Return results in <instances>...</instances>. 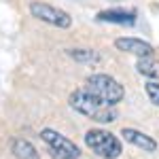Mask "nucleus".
<instances>
[{"label":"nucleus","mask_w":159,"mask_h":159,"mask_svg":"<svg viewBox=\"0 0 159 159\" xmlns=\"http://www.w3.org/2000/svg\"><path fill=\"white\" fill-rule=\"evenodd\" d=\"M68 104H70V108H74L76 112H81L83 117L91 119V121H98V123L117 121V110H115V106H106L91 91H87L85 87L72 91L70 98H68Z\"/></svg>","instance_id":"nucleus-1"},{"label":"nucleus","mask_w":159,"mask_h":159,"mask_svg":"<svg viewBox=\"0 0 159 159\" xmlns=\"http://www.w3.org/2000/svg\"><path fill=\"white\" fill-rule=\"evenodd\" d=\"M85 89L91 91L98 100H102L106 106H117L125 98L123 85L108 74H91L85 81Z\"/></svg>","instance_id":"nucleus-2"},{"label":"nucleus","mask_w":159,"mask_h":159,"mask_svg":"<svg viewBox=\"0 0 159 159\" xmlns=\"http://www.w3.org/2000/svg\"><path fill=\"white\" fill-rule=\"evenodd\" d=\"M85 144L100 159H117L123 153L121 140L106 129H89L85 134Z\"/></svg>","instance_id":"nucleus-3"},{"label":"nucleus","mask_w":159,"mask_h":159,"mask_svg":"<svg viewBox=\"0 0 159 159\" xmlns=\"http://www.w3.org/2000/svg\"><path fill=\"white\" fill-rule=\"evenodd\" d=\"M40 138L47 142V147L51 148V155L53 159H81V151L74 144L72 140H68L66 136H61L55 129L45 127L40 132Z\"/></svg>","instance_id":"nucleus-4"},{"label":"nucleus","mask_w":159,"mask_h":159,"mask_svg":"<svg viewBox=\"0 0 159 159\" xmlns=\"http://www.w3.org/2000/svg\"><path fill=\"white\" fill-rule=\"evenodd\" d=\"M30 13H32V17H36L49 25H55L60 30H66L72 25V17L68 13L53 7V4H47V2H38V0L30 2Z\"/></svg>","instance_id":"nucleus-5"},{"label":"nucleus","mask_w":159,"mask_h":159,"mask_svg":"<svg viewBox=\"0 0 159 159\" xmlns=\"http://www.w3.org/2000/svg\"><path fill=\"white\" fill-rule=\"evenodd\" d=\"M121 136L125 138V142H129V144H134V147L142 148L144 153H155L157 147H159L157 140H153L148 134L140 132V129H134V127H123Z\"/></svg>","instance_id":"nucleus-6"},{"label":"nucleus","mask_w":159,"mask_h":159,"mask_svg":"<svg viewBox=\"0 0 159 159\" xmlns=\"http://www.w3.org/2000/svg\"><path fill=\"white\" fill-rule=\"evenodd\" d=\"M115 47L119 51L138 55V57H153V45H148L147 40H140V38H117Z\"/></svg>","instance_id":"nucleus-7"},{"label":"nucleus","mask_w":159,"mask_h":159,"mask_svg":"<svg viewBox=\"0 0 159 159\" xmlns=\"http://www.w3.org/2000/svg\"><path fill=\"white\" fill-rule=\"evenodd\" d=\"M98 21L104 24H117V25H134L136 24V13L125 11V9H108V11L98 13Z\"/></svg>","instance_id":"nucleus-8"},{"label":"nucleus","mask_w":159,"mask_h":159,"mask_svg":"<svg viewBox=\"0 0 159 159\" xmlns=\"http://www.w3.org/2000/svg\"><path fill=\"white\" fill-rule=\"evenodd\" d=\"M11 153L17 159H40V153L36 151V147L25 138H13Z\"/></svg>","instance_id":"nucleus-9"},{"label":"nucleus","mask_w":159,"mask_h":159,"mask_svg":"<svg viewBox=\"0 0 159 159\" xmlns=\"http://www.w3.org/2000/svg\"><path fill=\"white\" fill-rule=\"evenodd\" d=\"M74 61H83V64H93L100 60V55L93 49H68L66 51Z\"/></svg>","instance_id":"nucleus-10"},{"label":"nucleus","mask_w":159,"mask_h":159,"mask_svg":"<svg viewBox=\"0 0 159 159\" xmlns=\"http://www.w3.org/2000/svg\"><path fill=\"white\" fill-rule=\"evenodd\" d=\"M136 68H138V72L144 74V76H159V64H155L153 57H138Z\"/></svg>","instance_id":"nucleus-11"},{"label":"nucleus","mask_w":159,"mask_h":159,"mask_svg":"<svg viewBox=\"0 0 159 159\" xmlns=\"http://www.w3.org/2000/svg\"><path fill=\"white\" fill-rule=\"evenodd\" d=\"M144 91H147L148 100H151L155 106H159V83H155V81H148L147 85H144Z\"/></svg>","instance_id":"nucleus-12"}]
</instances>
